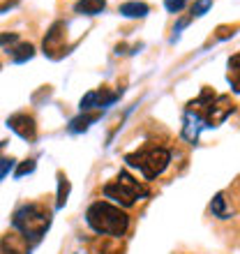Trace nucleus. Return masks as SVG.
<instances>
[{
  "instance_id": "15",
  "label": "nucleus",
  "mask_w": 240,
  "mask_h": 254,
  "mask_svg": "<svg viewBox=\"0 0 240 254\" xmlns=\"http://www.w3.org/2000/svg\"><path fill=\"white\" fill-rule=\"evenodd\" d=\"M67 196H69V183H67V178L62 174H58V203H56V206L58 208L65 206Z\"/></svg>"
},
{
  "instance_id": "6",
  "label": "nucleus",
  "mask_w": 240,
  "mask_h": 254,
  "mask_svg": "<svg viewBox=\"0 0 240 254\" xmlns=\"http://www.w3.org/2000/svg\"><path fill=\"white\" fill-rule=\"evenodd\" d=\"M44 54L51 56V58H60V56L67 54L65 49V23L58 21L49 28L47 37H44Z\"/></svg>"
},
{
  "instance_id": "4",
  "label": "nucleus",
  "mask_w": 240,
  "mask_h": 254,
  "mask_svg": "<svg viewBox=\"0 0 240 254\" xmlns=\"http://www.w3.org/2000/svg\"><path fill=\"white\" fill-rule=\"evenodd\" d=\"M12 224L28 243H37L51 224V213L40 203H28L14 213Z\"/></svg>"
},
{
  "instance_id": "2",
  "label": "nucleus",
  "mask_w": 240,
  "mask_h": 254,
  "mask_svg": "<svg viewBox=\"0 0 240 254\" xmlns=\"http://www.w3.org/2000/svg\"><path fill=\"white\" fill-rule=\"evenodd\" d=\"M86 222L93 231L102 236H114V238L125 236L127 227H129V217L109 201H95L86 210Z\"/></svg>"
},
{
  "instance_id": "12",
  "label": "nucleus",
  "mask_w": 240,
  "mask_h": 254,
  "mask_svg": "<svg viewBox=\"0 0 240 254\" xmlns=\"http://www.w3.org/2000/svg\"><path fill=\"white\" fill-rule=\"evenodd\" d=\"M7 54H9V58L14 63H26L35 56V49H33V44H19L16 49H7Z\"/></svg>"
},
{
  "instance_id": "19",
  "label": "nucleus",
  "mask_w": 240,
  "mask_h": 254,
  "mask_svg": "<svg viewBox=\"0 0 240 254\" xmlns=\"http://www.w3.org/2000/svg\"><path fill=\"white\" fill-rule=\"evenodd\" d=\"M12 167H14V160H9V157H0V181L12 171Z\"/></svg>"
},
{
  "instance_id": "11",
  "label": "nucleus",
  "mask_w": 240,
  "mask_h": 254,
  "mask_svg": "<svg viewBox=\"0 0 240 254\" xmlns=\"http://www.w3.org/2000/svg\"><path fill=\"white\" fill-rule=\"evenodd\" d=\"M227 79L231 83L236 93H240V54L231 56V61H229V72H227Z\"/></svg>"
},
{
  "instance_id": "16",
  "label": "nucleus",
  "mask_w": 240,
  "mask_h": 254,
  "mask_svg": "<svg viewBox=\"0 0 240 254\" xmlns=\"http://www.w3.org/2000/svg\"><path fill=\"white\" fill-rule=\"evenodd\" d=\"M210 7H213V0H196V2L192 5V12H189V16H192V19H194V16H203V14H206Z\"/></svg>"
},
{
  "instance_id": "13",
  "label": "nucleus",
  "mask_w": 240,
  "mask_h": 254,
  "mask_svg": "<svg viewBox=\"0 0 240 254\" xmlns=\"http://www.w3.org/2000/svg\"><path fill=\"white\" fill-rule=\"evenodd\" d=\"M100 116H102V111H95V114H88L86 111V116H79V118H74V121L69 123V129H72V132H83V129L90 127V123L100 121Z\"/></svg>"
},
{
  "instance_id": "8",
  "label": "nucleus",
  "mask_w": 240,
  "mask_h": 254,
  "mask_svg": "<svg viewBox=\"0 0 240 254\" xmlns=\"http://www.w3.org/2000/svg\"><path fill=\"white\" fill-rule=\"evenodd\" d=\"M120 97V93H109V90H90V93L83 95V100H81V111H93V109H97V111H102V109L111 107L116 100Z\"/></svg>"
},
{
  "instance_id": "17",
  "label": "nucleus",
  "mask_w": 240,
  "mask_h": 254,
  "mask_svg": "<svg viewBox=\"0 0 240 254\" xmlns=\"http://www.w3.org/2000/svg\"><path fill=\"white\" fill-rule=\"evenodd\" d=\"M33 171H35V160H26V162H21V167L14 171V176H16V178H23V176L33 174Z\"/></svg>"
},
{
  "instance_id": "7",
  "label": "nucleus",
  "mask_w": 240,
  "mask_h": 254,
  "mask_svg": "<svg viewBox=\"0 0 240 254\" xmlns=\"http://www.w3.org/2000/svg\"><path fill=\"white\" fill-rule=\"evenodd\" d=\"M7 127L16 132L23 141H35L37 136V125H35V118L28 114H14L7 118Z\"/></svg>"
},
{
  "instance_id": "1",
  "label": "nucleus",
  "mask_w": 240,
  "mask_h": 254,
  "mask_svg": "<svg viewBox=\"0 0 240 254\" xmlns=\"http://www.w3.org/2000/svg\"><path fill=\"white\" fill-rule=\"evenodd\" d=\"M234 109L236 104L229 95H217L210 88H203L199 97L187 104L185 111L196 116L203 127H217L234 114Z\"/></svg>"
},
{
  "instance_id": "14",
  "label": "nucleus",
  "mask_w": 240,
  "mask_h": 254,
  "mask_svg": "<svg viewBox=\"0 0 240 254\" xmlns=\"http://www.w3.org/2000/svg\"><path fill=\"white\" fill-rule=\"evenodd\" d=\"M210 210H213V215H217L220 220H229L231 217V208H227V199H224V194H215L213 203H210Z\"/></svg>"
},
{
  "instance_id": "10",
  "label": "nucleus",
  "mask_w": 240,
  "mask_h": 254,
  "mask_svg": "<svg viewBox=\"0 0 240 254\" xmlns=\"http://www.w3.org/2000/svg\"><path fill=\"white\" fill-rule=\"evenodd\" d=\"M104 7H107V0H79L74 9L79 14H88V16H95V14L104 12Z\"/></svg>"
},
{
  "instance_id": "9",
  "label": "nucleus",
  "mask_w": 240,
  "mask_h": 254,
  "mask_svg": "<svg viewBox=\"0 0 240 254\" xmlns=\"http://www.w3.org/2000/svg\"><path fill=\"white\" fill-rule=\"evenodd\" d=\"M122 16H127V19H143L148 12H150V7L146 5V2H139V0H129V2H122L118 9Z\"/></svg>"
},
{
  "instance_id": "18",
  "label": "nucleus",
  "mask_w": 240,
  "mask_h": 254,
  "mask_svg": "<svg viewBox=\"0 0 240 254\" xmlns=\"http://www.w3.org/2000/svg\"><path fill=\"white\" fill-rule=\"evenodd\" d=\"M185 5H187V0H164V7H167L171 14H178Z\"/></svg>"
},
{
  "instance_id": "3",
  "label": "nucleus",
  "mask_w": 240,
  "mask_h": 254,
  "mask_svg": "<svg viewBox=\"0 0 240 254\" xmlns=\"http://www.w3.org/2000/svg\"><path fill=\"white\" fill-rule=\"evenodd\" d=\"M125 162L129 167L139 169L146 181H155L157 176H162L167 171L169 162H171V150L164 146L148 143V146H141L139 150L125 155Z\"/></svg>"
},
{
  "instance_id": "20",
  "label": "nucleus",
  "mask_w": 240,
  "mask_h": 254,
  "mask_svg": "<svg viewBox=\"0 0 240 254\" xmlns=\"http://www.w3.org/2000/svg\"><path fill=\"white\" fill-rule=\"evenodd\" d=\"M19 37H16V33H2L0 35V44H12V42H16Z\"/></svg>"
},
{
  "instance_id": "5",
  "label": "nucleus",
  "mask_w": 240,
  "mask_h": 254,
  "mask_svg": "<svg viewBox=\"0 0 240 254\" xmlns=\"http://www.w3.org/2000/svg\"><path fill=\"white\" fill-rule=\"evenodd\" d=\"M146 194H148L146 188H143L134 176L127 174V171H120L114 181L104 185V196L111 199V201H116V203L122 206V208L134 206V203H136L139 199H143Z\"/></svg>"
}]
</instances>
